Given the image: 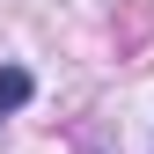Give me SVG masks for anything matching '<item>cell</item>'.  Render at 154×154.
I'll return each mask as SVG.
<instances>
[{
	"mask_svg": "<svg viewBox=\"0 0 154 154\" xmlns=\"http://www.w3.org/2000/svg\"><path fill=\"white\" fill-rule=\"evenodd\" d=\"M22 95H29V73L22 66H0V110H15Z\"/></svg>",
	"mask_w": 154,
	"mask_h": 154,
	"instance_id": "6da1fadb",
	"label": "cell"
}]
</instances>
